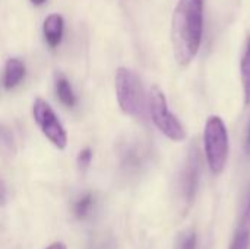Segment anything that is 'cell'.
<instances>
[{
	"mask_svg": "<svg viewBox=\"0 0 250 249\" xmlns=\"http://www.w3.org/2000/svg\"><path fill=\"white\" fill-rule=\"evenodd\" d=\"M0 150L6 151V153H15V141H13V135L12 132L0 125Z\"/></svg>",
	"mask_w": 250,
	"mask_h": 249,
	"instance_id": "cell-13",
	"label": "cell"
},
{
	"mask_svg": "<svg viewBox=\"0 0 250 249\" xmlns=\"http://www.w3.org/2000/svg\"><path fill=\"white\" fill-rule=\"evenodd\" d=\"M204 35V0H179L171 16V45L180 66L190 65Z\"/></svg>",
	"mask_w": 250,
	"mask_h": 249,
	"instance_id": "cell-1",
	"label": "cell"
},
{
	"mask_svg": "<svg viewBox=\"0 0 250 249\" xmlns=\"http://www.w3.org/2000/svg\"><path fill=\"white\" fill-rule=\"evenodd\" d=\"M198 236L195 230H185L176 241V249H196Z\"/></svg>",
	"mask_w": 250,
	"mask_h": 249,
	"instance_id": "cell-12",
	"label": "cell"
},
{
	"mask_svg": "<svg viewBox=\"0 0 250 249\" xmlns=\"http://www.w3.org/2000/svg\"><path fill=\"white\" fill-rule=\"evenodd\" d=\"M3 198H4V189H3V186L0 185V203L3 201Z\"/></svg>",
	"mask_w": 250,
	"mask_h": 249,
	"instance_id": "cell-20",
	"label": "cell"
},
{
	"mask_svg": "<svg viewBox=\"0 0 250 249\" xmlns=\"http://www.w3.org/2000/svg\"><path fill=\"white\" fill-rule=\"evenodd\" d=\"M198 181H199V161H198V153L193 150L188 157L185 173H183V194L188 205L195 198Z\"/></svg>",
	"mask_w": 250,
	"mask_h": 249,
	"instance_id": "cell-6",
	"label": "cell"
},
{
	"mask_svg": "<svg viewBox=\"0 0 250 249\" xmlns=\"http://www.w3.org/2000/svg\"><path fill=\"white\" fill-rule=\"evenodd\" d=\"M204 151L209 170L214 175L223 173L229 160V131L220 116H209L204 128Z\"/></svg>",
	"mask_w": 250,
	"mask_h": 249,
	"instance_id": "cell-2",
	"label": "cell"
},
{
	"mask_svg": "<svg viewBox=\"0 0 250 249\" xmlns=\"http://www.w3.org/2000/svg\"><path fill=\"white\" fill-rule=\"evenodd\" d=\"M63 31H64V21L59 13H51L45 18L42 25V34L47 44L51 48H56L62 43Z\"/></svg>",
	"mask_w": 250,
	"mask_h": 249,
	"instance_id": "cell-7",
	"label": "cell"
},
{
	"mask_svg": "<svg viewBox=\"0 0 250 249\" xmlns=\"http://www.w3.org/2000/svg\"><path fill=\"white\" fill-rule=\"evenodd\" d=\"M91 160H92V151L89 148H85L79 153L78 158H76V163H78V167L81 172H85L89 164H91Z\"/></svg>",
	"mask_w": 250,
	"mask_h": 249,
	"instance_id": "cell-15",
	"label": "cell"
},
{
	"mask_svg": "<svg viewBox=\"0 0 250 249\" xmlns=\"http://www.w3.org/2000/svg\"><path fill=\"white\" fill-rule=\"evenodd\" d=\"M240 75H242V84L245 92V104L250 106V35L246 40L245 51L240 60Z\"/></svg>",
	"mask_w": 250,
	"mask_h": 249,
	"instance_id": "cell-9",
	"label": "cell"
},
{
	"mask_svg": "<svg viewBox=\"0 0 250 249\" xmlns=\"http://www.w3.org/2000/svg\"><path fill=\"white\" fill-rule=\"evenodd\" d=\"M47 0H31V3L32 4H35V6H41V4H44Z\"/></svg>",
	"mask_w": 250,
	"mask_h": 249,
	"instance_id": "cell-18",
	"label": "cell"
},
{
	"mask_svg": "<svg viewBox=\"0 0 250 249\" xmlns=\"http://www.w3.org/2000/svg\"><path fill=\"white\" fill-rule=\"evenodd\" d=\"M148 110L157 129L171 141H183L186 138V129L177 116L168 109L166 94L158 85H152L148 95Z\"/></svg>",
	"mask_w": 250,
	"mask_h": 249,
	"instance_id": "cell-4",
	"label": "cell"
},
{
	"mask_svg": "<svg viewBox=\"0 0 250 249\" xmlns=\"http://www.w3.org/2000/svg\"><path fill=\"white\" fill-rule=\"evenodd\" d=\"M245 219H246V223L250 226V203L248 205V210H246V214H245Z\"/></svg>",
	"mask_w": 250,
	"mask_h": 249,
	"instance_id": "cell-17",
	"label": "cell"
},
{
	"mask_svg": "<svg viewBox=\"0 0 250 249\" xmlns=\"http://www.w3.org/2000/svg\"><path fill=\"white\" fill-rule=\"evenodd\" d=\"M230 249H250V233L248 229H242L236 233Z\"/></svg>",
	"mask_w": 250,
	"mask_h": 249,
	"instance_id": "cell-14",
	"label": "cell"
},
{
	"mask_svg": "<svg viewBox=\"0 0 250 249\" xmlns=\"http://www.w3.org/2000/svg\"><path fill=\"white\" fill-rule=\"evenodd\" d=\"M32 116L42 135L59 150H64L67 145V134L57 119L54 110L42 98H37L32 106Z\"/></svg>",
	"mask_w": 250,
	"mask_h": 249,
	"instance_id": "cell-5",
	"label": "cell"
},
{
	"mask_svg": "<svg viewBox=\"0 0 250 249\" xmlns=\"http://www.w3.org/2000/svg\"><path fill=\"white\" fill-rule=\"evenodd\" d=\"M116 95L120 110L133 117L144 116L145 94L139 76L127 69L119 68L116 72Z\"/></svg>",
	"mask_w": 250,
	"mask_h": 249,
	"instance_id": "cell-3",
	"label": "cell"
},
{
	"mask_svg": "<svg viewBox=\"0 0 250 249\" xmlns=\"http://www.w3.org/2000/svg\"><path fill=\"white\" fill-rule=\"evenodd\" d=\"M25 78V65L21 59L12 57L6 62L4 66V76H3V84L6 90L15 88L22 79Z\"/></svg>",
	"mask_w": 250,
	"mask_h": 249,
	"instance_id": "cell-8",
	"label": "cell"
},
{
	"mask_svg": "<svg viewBox=\"0 0 250 249\" xmlns=\"http://www.w3.org/2000/svg\"><path fill=\"white\" fill-rule=\"evenodd\" d=\"M56 94L62 104H64L66 107H73L76 104V97L72 90V85L63 75H57L56 78Z\"/></svg>",
	"mask_w": 250,
	"mask_h": 249,
	"instance_id": "cell-10",
	"label": "cell"
},
{
	"mask_svg": "<svg viewBox=\"0 0 250 249\" xmlns=\"http://www.w3.org/2000/svg\"><path fill=\"white\" fill-rule=\"evenodd\" d=\"M246 148H248V151H250V126L248 131V138H246Z\"/></svg>",
	"mask_w": 250,
	"mask_h": 249,
	"instance_id": "cell-19",
	"label": "cell"
},
{
	"mask_svg": "<svg viewBox=\"0 0 250 249\" xmlns=\"http://www.w3.org/2000/svg\"><path fill=\"white\" fill-rule=\"evenodd\" d=\"M47 249H67V248H66V245H64V244H62V242H54V244H51V245H50Z\"/></svg>",
	"mask_w": 250,
	"mask_h": 249,
	"instance_id": "cell-16",
	"label": "cell"
},
{
	"mask_svg": "<svg viewBox=\"0 0 250 249\" xmlns=\"http://www.w3.org/2000/svg\"><path fill=\"white\" fill-rule=\"evenodd\" d=\"M92 205H94V197H92V194H85V195H82V197L75 203V205H73V214H75V217H76L78 220H83V219L89 214Z\"/></svg>",
	"mask_w": 250,
	"mask_h": 249,
	"instance_id": "cell-11",
	"label": "cell"
}]
</instances>
